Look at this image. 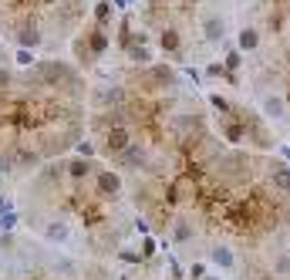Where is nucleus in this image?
I'll use <instances>...</instances> for the list:
<instances>
[{
  "label": "nucleus",
  "instance_id": "nucleus-2",
  "mask_svg": "<svg viewBox=\"0 0 290 280\" xmlns=\"http://www.w3.org/2000/svg\"><path fill=\"white\" fill-rule=\"evenodd\" d=\"M212 263H216V267H223V270H233V263H236L233 250H230V247H223V243H220V247L212 250Z\"/></svg>",
  "mask_w": 290,
  "mask_h": 280
},
{
  "label": "nucleus",
  "instance_id": "nucleus-22",
  "mask_svg": "<svg viewBox=\"0 0 290 280\" xmlns=\"http://www.w3.org/2000/svg\"><path fill=\"white\" fill-rule=\"evenodd\" d=\"M192 277L202 280V277H206V267H202V263H192Z\"/></svg>",
  "mask_w": 290,
  "mask_h": 280
},
{
  "label": "nucleus",
  "instance_id": "nucleus-20",
  "mask_svg": "<svg viewBox=\"0 0 290 280\" xmlns=\"http://www.w3.org/2000/svg\"><path fill=\"white\" fill-rule=\"evenodd\" d=\"M78 152L81 156H95V146L91 142H78Z\"/></svg>",
  "mask_w": 290,
  "mask_h": 280
},
{
  "label": "nucleus",
  "instance_id": "nucleus-11",
  "mask_svg": "<svg viewBox=\"0 0 290 280\" xmlns=\"http://www.w3.org/2000/svg\"><path fill=\"white\" fill-rule=\"evenodd\" d=\"M273 186H280V189H290V169H273Z\"/></svg>",
  "mask_w": 290,
  "mask_h": 280
},
{
  "label": "nucleus",
  "instance_id": "nucleus-15",
  "mask_svg": "<svg viewBox=\"0 0 290 280\" xmlns=\"http://www.w3.org/2000/svg\"><path fill=\"white\" fill-rule=\"evenodd\" d=\"M209 105L216 108V112H230V101L220 98V95H209Z\"/></svg>",
  "mask_w": 290,
  "mask_h": 280
},
{
  "label": "nucleus",
  "instance_id": "nucleus-12",
  "mask_svg": "<svg viewBox=\"0 0 290 280\" xmlns=\"http://www.w3.org/2000/svg\"><path fill=\"white\" fill-rule=\"evenodd\" d=\"M162 47H166V51H176V47H179V34L166 31V34H162Z\"/></svg>",
  "mask_w": 290,
  "mask_h": 280
},
{
  "label": "nucleus",
  "instance_id": "nucleus-27",
  "mask_svg": "<svg viewBox=\"0 0 290 280\" xmlns=\"http://www.w3.org/2000/svg\"><path fill=\"white\" fill-rule=\"evenodd\" d=\"M0 209H4V199H0Z\"/></svg>",
  "mask_w": 290,
  "mask_h": 280
},
{
  "label": "nucleus",
  "instance_id": "nucleus-25",
  "mask_svg": "<svg viewBox=\"0 0 290 280\" xmlns=\"http://www.w3.org/2000/svg\"><path fill=\"white\" fill-rule=\"evenodd\" d=\"M202 280H216V277H202Z\"/></svg>",
  "mask_w": 290,
  "mask_h": 280
},
{
  "label": "nucleus",
  "instance_id": "nucleus-6",
  "mask_svg": "<svg viewBox=\"0 0 290 280\" xmlns=\"http://www.w3.org/2000/svg\"><path fill=\"white\" fill-rule=\"evenodd\" d=\"M98 101H105V105H115V108H118V105H125V91H122V88H101V91H98Z\"/></svg>",
  "mask_w": 290,
  "mask_h": 280
},
{
  "label": "nucleus",
  "instance_id": "nucleus-8",
  "mask_svg": "<svg viewBox=\"0 0 290 280\" xmlns=\"http://www.w3.org/2000/svg\"><path fill=\"white\" fill-rule=\"evenodd\" d=\"M257 44H260V34L253 31V27H243V31H240V47H243V51H257Z\"/></svg>",
  "mask_w": 290,
  "mask_h": 280
},
{
  "label": "nucleus",
  "instance_id": "nucleus-10",
  "mask_svg": "<svg viewBox=\"0 0 290 280\" xmlns=\"http://www.w3.org/2000/svg\"><path fill=\"white\" fill-rule=\"evenodd\" d=\"M206 75H209V78H226L230 85H236V75H233V71H226V64H209V67H206Z\"/></svg>",
  "mask_w": 290,
  "mask_h": 280
},
{
  "label": "nucleus",
  "instance_id": "nucleus-21",
  "mask_svg": "<svg viewBox=\"0 0 290 280\" xmlns=\"http://www.w3.org/2000/svg\"><path fill=\"white\" fill-rule=\"evenodd\" d=\"M91 47H95V51H105V37L95 34V37H91Z\"/></svg>",
  "mask_w": 290,
  "mask_h": 280
},
{
  "label": "nucleus",
  "instance_id": "nucleus-13",
  "mask_svg": "<svg viewBox=\"0 0 290 280\" xmlns=\"http://www.w3.org/2000/svg\"><path fill=\"white\" fill-rule=\"evenodd\" d=\"M226 142H233V146H236V142H240V138H243V128H240V125H226Z\"/></svg>",
  "mask_w": 290,
  "mask_h": 280
},
{
  "label": "nucleus",
  "instance_id": "nucleus-26",
  "mask_svg": "<svg viewBox=\"0 0 290 280\" xmlns=\"http://www.w3.org/2000/svg\"><path fill=\"white\" fill-rule=\"evenodd\" d=\"M257 280H270V277H257Z\"/></svg>",
  "mask_w": 290,
  "mask_h": 280
},
{
  "label": "nucleus",
  "instance_id": "nucleus-16",
  "mask_svg": "<svg viewBox=\"0 0 290 280\" xmlns=\"http://www.w3.org/2000/svg\"><path fill=\"white\" fill-rule=\"evenodd\" d=\"M17 64H24V67H27V64H34V54L27 51V47H21V51H17Z\"/></svg>",
  "mask_w": 290,
  "mask_h": 280
},
{
  "label": "nucleus",
  "instance_id": "nucleus-19",
  "mask_svg": "<svg viewBox=\"0 0 290 280\" xmlns=\"http://www.w3.org/2000/svg\"><path fill=\"white\" fill-rule=\"evenodd\" d=\"M85 172H88V162H75L71 166V176H85Z\"/></svg>",
  "mask_w": 290,
  "mask_h": 280
},
{
  "label": "nucleus",
  "instance_id": "nucleus-9",
  "mask_svg": "<svg viewBox=\"0 0 290 280\" xmlns=\"http://www.w3.org/2000/svg\"><path fill=\"white\" fill-rule=\"evenodd\" d=\"M37 44H41V31H37V27H24L21 31V47L31 51V47H37Z\"/></svg>",
  "mask_w": 290,
  "mask_h": 280
},
{
  "label": "nucleus",
  "instance_id": "nucleus-18",
  "mask_svg": "<svg viewBox=\"0 0 290 280\" xmlns=\"http://www.w3.org/2000/svg\"><path fill=\"white\" fill-rule=\"evenodd\" d=\"M14 223H17V216H14V213H4V216H0V226H4V230H11Z\"/></svg>",
  "mask_w": 290,
  "mask_h": 280
},
{
  "label": "nucleus",
  "instance_id": "nucleus-14",
  "mask_svg": "<svg viewBox=\"0 0 290 280\" xmlns=\"http://www.w3.org/2000/svg\"><path fill=\"white\" fill-rule=\"evenodd\" d=\"M240 61H243V54H240V51H230V54H226V71H236Z\"/></svg>",
  "mask_w": 290,
  "mask_h": 280
},
{
  "label": "nucleus",
  "instance_id": "nucleus-24",
  "mask_svg": "<svg viewBox=\"0 0 290 280\" xmlns=\"http://www.w3.org/2000/svg\"><path fill=\"white\" fill-rule=\"evenodd\" d=\"M118 4H122V7H125V4H132V0H118Z\"/></svg>",
  "mask_w": 290,
  "mask_h": 280
},
{
  "label": "nucleus",
  "instance_id": "nucleus-17",
  "mask_svg": "<svg viewBox=\"0 0 290 280\" xmlns=\"http://www.w3.org/2000/svg\"><path fill=\"white\" fill-rule=\"evenodd\" d=\"M132 61H149V51H145V47H132Z\"/></svg>",
  "mask_w": 290,
  "mask_h": 280
},
{
  "label": "nucleus",
  "instance_id": "nucleus-1",
  "mask_svg": "<svg viewBox=\"0 0 290 280\" xmlns=\"http://www.w3.org/2000/svg\"><path fill=\"white\" fill-rule=\"evenodd\" d=\"M44 236L51 240V243H64L67 236H71V230H67V223H61V220H54V223H47Z\"/></svg>",
  "mask_w": 290,
  "mask_h": 280
},
{
  "label": "nucleus",
  "instance_id": "nucleus-5",
  "mask_svg": "<svg viewBox=\"0 0 290 280\" xmlns=\"http://www.w3.org/2000/svg\"><path fill=\"white\" fill-rule=\"evenodd\" d=\"M118 186H122V182H118V176H115V172H101V176H98V189L105 192V196H115V192H118Z\"/></svg>",
  "mask_w": 290,
  "mask_h": 280
},
{
  "label": "nucleus",
  "instance_id": "nucleus-4",
  "mask_svg": "<svg viewBox=\"0 0 290 280\" xmlns=\"http://www.w3.org/2000/svg\"><path fill=\"white\" fill-rule=\"evenodd\" d=\"M263 115L283 118V98H280V95H267V98H263Z\"/></svg>",
  "mask_w": 290,
  "mask_h": 280
},
{
  "label": "nucleus",
  "instance_id": "nucleus-7",
  "mask_svg": "<svg viewBox=\"0 0 290 280\" xmlns=\"http://www.w3.org/2000/svg\"><path fill=\"white\" fill-rule=\"evenodd\" d=\"M125 146H128V132H125V128H112V132H108V149H112V152H122Z\"/></svg>",
  "mask_w": 290,
  "mask_h": 280
},
{
  "label": "nucleus",
  "instance_id": "nucleus-3",
  "mask_svg": "<svg viewBox=\"0 0 290 280\" xmlns=\"http://www.w3.org/2000/svg\"><path fill=\"white\" fill-rule=\"evenodd\" d=\"M202 34H206V41H220V37L226 34V27H223V21H220V17H206Z\"/></svg>",
  "mask_w": 290,
  "mask_h": 280
},
{
  "label": "nucleus",
  "instance_id": "nucleus-23",
  "mask_svg": "<svg viewBox=\"0 0 290 280\" xmlns=\"http://www.w3.org/2000/svg\"><path fill=\"white\" fill-rule=\"evenodd\" d=\"M108 11H112L108 4H98V11H95V14H98V21H105V17H108Z\"/></svg>",
  "mask_w": 290,
  "mask_h": 280
}]
</instances>
